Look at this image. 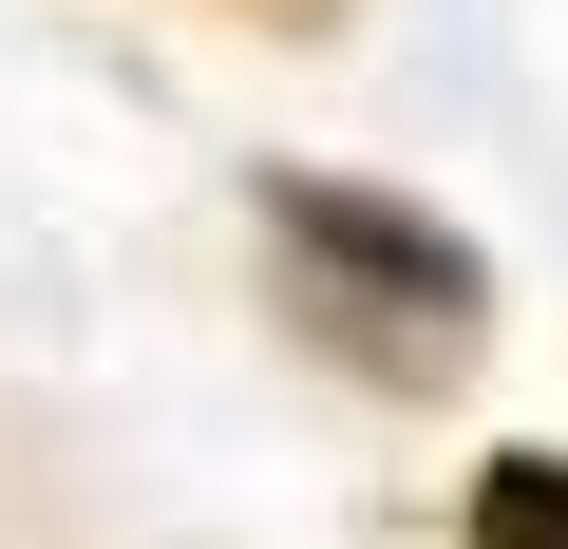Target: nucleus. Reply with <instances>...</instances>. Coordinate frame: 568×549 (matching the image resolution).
Returning <instances> with one entry per match:
<instances>
[{
    "label": "nucleus",
    "instance_id": "1",
    "mask_svg": "<svg viewBox=\"0 0 568 549\" xmlns=\"http://www.w3.org/2000/svg\"><path fill=\"white\" fill-rule=\"evenodd\" d=\"M474 549H568V455H493L474 474Z\"/></svg>",
    "mask_w": 568,
    "mask_h": 549
}]
</instances>
